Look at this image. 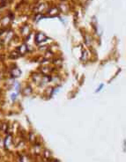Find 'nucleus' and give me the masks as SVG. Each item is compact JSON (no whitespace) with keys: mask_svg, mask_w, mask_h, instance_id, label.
Returning <instances> with one entry per match:
<instances>
[{"mask_svg":"<svg viewBox=\"0 0 126 162\" xmlns=\"http://www.w3.org/2000/svg\"><path fill=\"white\" fill-rule=\"evenodd\" d=\"M20 70H19V68L15 67L12 70V71H11V75H12V77L13 78H18V77H19V75H20Z\"/></svg>","mask_w":126,"mask_h":162,"instance_id":"1","label":"nucleus"},{"mask_svg":"<svg viewBox=\"0 0 126 162\" xmlns=\"http://www.w3.org/2000/svg\"><path fill=\"white\" fill-rule=\"evenodd\" d=\"M17 97H18V94H17V93H12L11 94V100L12 101H15L17 100Z\"/></svg>","mask_w":126,"mask_h":162,"instance_id":"2","label":"nucleus"}]
</instances>
